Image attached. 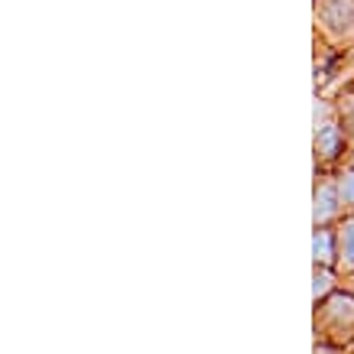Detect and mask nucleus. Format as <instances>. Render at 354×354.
I'll return each instance as SVG.
<instances>
[{"label":"nucleus","instance_id":"f257e3e1","mask_svg":"<svg viewBox=\"0 0 354 354\" xmlns=\"http://www.w3.org/2000/svg\"><path fill=\"white\" fill-rule=\"evenodd\" d=\"M312 156H315V172H332L348 160V137H344L342 118H338V111H335V101L325 95H315Z\"/></svg>","mask_w":354,"mask_h":354},{"label":"nucleus","instance_id":"f03ea898","mask_svg":"<svg viewBox=\"0 0 354 354\" xmlns=\"http://www.w3.org/2000/svg\"><path fill=\"white\" fill-rule=\"evenodd\" d=\"M315 342L354 348V290H335L322 302H315Z\"/></svg>","mask_w":354,"mask_h":354},{"label":"nucleus","instance_id":"7ed1b4c3","mask_svg":"<svg viewBox=\"0 0 354 354\" xmlns=\"http://www.w3.org/2000/svg\"><path fill=\"white\" fill-rule=\"evenodd\" d=\"M312 23L332 49L354 53V0H312Z\"/></svg>","mask_w":354,"mask_h":354},{"label":"nucleus","instance_id":"20e7f679","mask_svg":"<svg viewBox=\"0 0 354 354\" xmlns=\"http://www.w3.org/2000/svg\"><path fill=\"white\" fill-rule=\"evenodd\" d=\"M348 215V205L344 195L338 189V179L332 172H315V195H312V227H325V225H338Z\"/></svg>","mask_w":354,"mask_h":354},{"label":"nucleus","instance_id":"39448f33","mask_svg":"<svg viewBox=\"0 0 354 354\" xmlns=\"http://www.w3.org/2000/svg\"><path fill=\"white\" fill-rule=\"evenodd\" d=\"M335 237H338V260L335 270L342 273V279H354V212L335 225Z\"/></svg>","mask_w":354,"mask_h":354},{"label":"nucleus","instance_id":"423d86ee","mask_svg":"<svg viewBox=\"0 0 354 354\" xmlns=\"http://www.w3.org/2000/svg\"><path fill=\"white\" fill-rule=\"evenodd\" d=\"M312 263L319 267H335L338 260V237H335V225L312 227Z\"/></svg>","mask_w":354,"mask_h":354},{"label":"nucleus","instance_id":"0eeeda50","mask_svg":"<svg viewBox=\"0 0 354 354\" xmlns=\"http://www.w3.org/2000/svg\"><path fill=\"white\" fill-rule=\"evenodd\" d=\"M335 101V111L342 118V127H344V137H348V156H354V82L342 85L338 91L332 95Z\"/></svg>","mask_w":354,"mask_h":354},{"label":"nucleus","instance_id":"6e6552de","mask_svg":"<svg viewBox=\"0 0 354 354\" xmlns=\"http://www.w3.org/2000/svg\"><path fill=\"white\" fill-rule=\"evenodd\" d=\"M335 290H342V273L335 267H319L315 263V270H312V302H322Z\"/></svg>","mask_w":354,"mask_h":354},{"label":"nucleus","instance_id":"1a4fd4ad","mask_svg":"<svg viewBox=\"0 0 354 354\" xmlns=\"http://www.w3.org/2000/svg\"><path fill=\"white\" fill-rule=\"evenodd\" d=\"M335 179H338V189H342V195H344L348 212H354V156H348V160L335 169Z\"/></svg>","mask_w":354,"mask_h":354},{"label":"nucleus","instance_id":"9d476101","mask_svg":"<svg viewBox=\"0 0 354 354\" xmlns=\"http://www.w3.org/2000/svg\"><path fill=\"white\" fill-rule=\"evenodd\" d=\"M312 354H354V348H342V344H328V342H315Z\"/></svg>","mask_w":354,"mask_h":354}]
</instances>
